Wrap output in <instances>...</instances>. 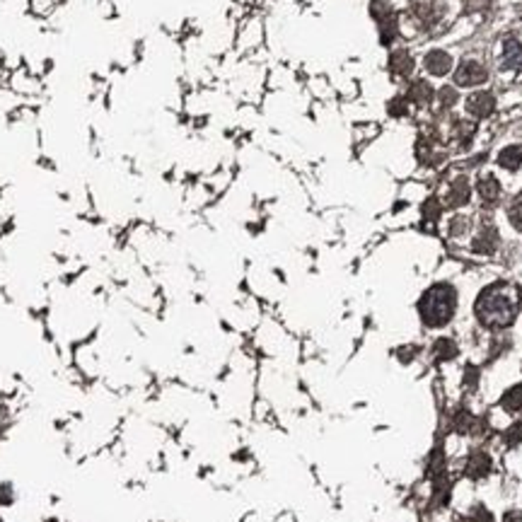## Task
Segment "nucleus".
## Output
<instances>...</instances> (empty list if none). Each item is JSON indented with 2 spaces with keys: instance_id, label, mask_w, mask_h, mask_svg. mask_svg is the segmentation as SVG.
Masks as SVG:
<instances>
[{
  "instance_id": "7",
  "label": "nucleus",
  "mask_w": 522,
  "mask_h": 522,
  "mask_svg": "<svg viewBox=\"0 0 522 522\" xmlns=\"http://www.w3.org/2000/svg\"><path fill=\"white\" fill-rule=\"evenodd\" d=\"M489 471H491L489 455H484V452H474V455L469 457V462H467V474H469L471 479H481V476H486Z\"/></svg>"
},
{
  "instance_id": "19",
  "label": "nucleus",
  "mask_w": 522,
  "mask_h": 522,
  "mask_svg": "<svg viewBox=\"0 0 522 522\" xmlns=\"http://www.w3.org/2000/svg\"><path fill=\"white\" fill-rule=\"evenodd\" d=\"M455 426H457V431H460V433H467L471 426H474V418H471L469 413H460V418H457Z\"/></svg>"
},
{
  "instance_id": "9",
  "label": "nucleus",
  "mask_w": 522,
  "mask_h": 522,
  "mask_svg": "<svg viewBox=\"0 0 522 522\" xmlns=\"http://www.w3.org/2000/svg\"><path fill=\"white\" fill-rule=\"evenodd\" d=\"M479 194H481V199H484V201L494 204V201L501 196V184H498V179H496V177H491V174H486L484 179L479 181Z\"/></svg>"
},
{
  "instance_id": "6",
  "label": "nucleus",
  "mask_w": 522,
  "mask_h": 522,
  "mask_svg": "<svg viewBox=\"0 0 522 522\" xmlns=\"http://www.w3.org/2000/svg\"><path fill=\"white\" fill-rule=\"evenodd\" d=\"M452 68V58L445 51H431L426 56V71L433 75H445Z\"/></svg>"
},
{
  "instance_id": "2",
  "label": "nucleus",
  "mask_w": 522,
  "mask_h": 522,
  "mask_svg": "<svg viewBox=\"0 0 522 522\" xmlns=\"http://www.w3.org/2000/svg\"><path fill=\"white\" fill-rule=\"evenodd\" d=\"M457 307V293L452 285L438 283L431 290H426L418 303V312H421L423 324L428 327H442L452 319Z\"/></svg>"
},
{
  "instance_id": "3",
  "label": "nucleus",
  "mask_w": 522,
  "mask_h": 522,
  "mask_svg": "<svg viewBox=\"0 0 522 522\" xmlns=\"http://www.w3.org/2000/svg\"><path fill=\"white\" fill-rule=\"evenodd\" d=\"M486 78H489V73H486V68L481 66L479 61H462L460 68H457V73H455L457 85H462V87L481 85V82H486Z\"/></svg>"
},
{
  "instance_id": "14",
  "label": "nucleus",
  "mask_w": 522,
  "mask_h": 522,
  "mask_svg": "<svg viewBox=\"0 0 522 522\" xmlns=\"http://www.w3.org/2000/svg\"><path fill=\"white\" fill-rule=\"evenodd\" d=\"M433 351H435L438 361H450V358L457 356V346H455V341H450V339H438Z\"/></svg>"
},
{
  "instance_id": "8",
  "label": "nucleus",
  "mask_w": 522,
  "mask_h": 522,
  "mask_svg": "<svg viewBox=\"0 0 522 522\" xmlns=\"http://www.w3.org/2000/svg\"><path fill=\"white\" fill-rule=\"evenodd\" d=\"M467 201H469V184L465 177H460L447 191V206H465Z\"/></svg>"
},
{
  "instance_id": "13",
  "label": "nucleus",
  "mask_w": 522,
  "mask_h": 522,
  "mask_svg": "<svg viewBox=\"0 0 522 522\" xmlns=\"http://www.w3.org/2000/svg\"><path fill=\"white\" fill-rule=\"evenodd\" d=\"M431 85H428L426 80H416L411 85V90H408V97H411L416 105H426V102H431Z\"/></svg>"
},
{
  "instance_id": "10",
  "label": "nucleus",
  "mask_w": 522,
  "mask_h": 522,
  "mask_svg": "<svg viewBox=\"0 0 522 522\" xmlns=\"http://www.w3.org/2000/svg\"><path fill=\"white\" fill-rule=\"evenodd\" d=\"M498 162H501V167H505V170L515 172L522 165V147H515V145L513 147H505V150L498 155Z\"/></svg>"
},
{
  "instance_id": "4",
  "label": "nucleus",
  "mask_w": 522,
  "mask_h": 522,
  "mask_svg": "<svg viewBox=\"0 0 522 522\" xmlns=\"http://www.w3.org/2000/svg\"><path fill=\"white\" fill-rule=\"evenodd\" d=\"M496 109V100L489 92H474V95L467 100V111L476 119H484V116H491Z\"/></svg>"
},
{
  "instance_id": "16",
  "label": "nucleus",
  "mask_w": 522,
  "mask_h": 522,
  "mask_svg": "<svg viewBox=\"0 0 522 522\" xmlns=\"http://www.w3.org/2000/svg\"><path fill=\"white\" fill-rule=\"evenodd\" d=\"M508 215H510V223H513L518 230H522V194L513 201V204H510V213Z\"/></svg>"
},
{
  "instance_id": "1",
  "label": "nucleus",
  "mask_w": 522,
  "mask_h": 522,
  "mask_svg": "<svg viewBox=\"0 0 522 522\" xmlns=\"http://www.w3.org/2000/svg\"><path fill=\"white\" fill-rule=\"evenodd\" d=\"M520 309V290L510 283L489 285L476 300V317L489 329H505L515 322Z\"/></svg>"
},
{
  "instance_id": "18",
  "label": "nucleus",
  "mask_w": 522,
  "mask_h": 522,
  "mask_svg": "<svg viewBox=\"0 0 522 522\" xmlns=\"http://www.w3.org/2000/svg\"><path fill=\"white\" fill-rule=\"evenodd\" d=\"M505 440H508L510 445H518V442L522 440V423H515V426L505 433Z\"/></svg>"
},
{
  "instance_id": "21",
  "label": "nucleus",
  "mask_w": 522,
  "mask_h": 522,
  "mask_svg": "<svg viewBox=\"0 0 522 522\" xmlns=\"http://www.w3.org/2000/svg\"><path fill=\"white\" fill-rule=\"evenodd\" d=\"M10 501H12V491H10L8 484H3V486H0V503L8 505Z\"/></svg>"
},
{
  "instance_id": "5",
  "label": "nucleus",
  "mask_w": 522,
  "mask_h": 522,
  "mask_svg": "<svg viewBox=\"0 0 522 522\" xmlns=\"http://www.w3.org/2000/svg\"><path fill=\"white\" fill-rule=\"evenodd\" d=\"M501 66H503L505 71H522V44L518 39H508V42L503 44Z\"/></svg>"
},
{
  "instance_id": "15",
  "label": "nucleus",
  "mask_w": 522,
  "mask_h": 522,
  "mask_svg": "<svg viewBox=\"0 0 522 522\" xmlns=\"http://www.w3.org/2000/svg\"><path fill=\"white\" fill-rule=\"evenodd\" d=\"M496 244H498V237H496V230L489 228V230H484V233L479 235V240L474 242V249H476V252H494Z\"/></svg>"
},
{
  "instance_id": "11",
  "label": "nucleus",
  "mask_w": 522,
  "mask_h": 522,
  "mask_svg": "<svg viewBox=\"0 0 522 522\" xmlns=\"http://www.w3.org/2000/svg\"><path fill=\"white\" fill-rule=\"evenodd\" d=\"M390 68L394 73H399V75H408V73L413 71V61L406 51H397V53H392V58H390Z\"/></svg>"
},
{
  "instance_id": "22",
  "label": "nucleus",
  "mask_w": 522,
  "mask_h": 522,
  "mask_svg": "<svg viewBox=\"0 0 522 522\" xmlns=\"http://www.w3.org/2000/svg\"><path fill=\"white\" fill-rule=\"evenodd\" d=\"M503 522H522V513H518V510H510V513H505Z\"/></svg>"
},
{
  "instance_id": "20",
  "label": "nucleus",
  "mask_w": 522,
  "mask_h": 522,
  "mask_svg": "<svg viewBox=\"0 0 522 522\" xmlns=\"http://www.w3.org/2000/svg\"><path fill=\"white\" fill-rule=\"evenodd\" d=\"M440 100H442V105H455V100H457L455 90H452V87H442V90H440Z\"/></svg>"
},
{
  "instance_id": "17",
  "label": "nucleus",
  "mask_w": 522,
  "mask_h": 522,
  "mask_svg": "<svg viewBox=\"0 0 522 522\" xmlns=\"http://www.w3.org/2000/svg\"><path fill=\"white\" fill-rule=\"evenodd\" d=\"M469 522H494V515H491L484 505H476V508L471 510V515H469Z\"/></svg>"
},
{
  "instance_id": "23",
  "label": "nucleus",
  "mask_w": 522,
  "mask_h": 522,
  "mask_svg": "<svg viewBox=\"0 0 522 522\" xmlns=\"http://www.w3.org/2000/svg\"><path fill=\"white\" fill-rule=\"evenodd\" d=\"M0 522H3V520H0Z\"/></svg>"
},
{
  "instance_id": "12",
  "label": "nucleus",
  "mask_w": 522,
  "mask_h": 522,
  "mask_svg": "<svg viewBox=\"0 0 522 522\" xmlns=\"http://www.w3.org/2000/svg\"><path fill=\"white\" fill-rule=\"evenodd\" d=\"M501 406H503L505 411H520L522 408V385L510 387V390L501 397Z\"/></svg>"
}]
</instances>
